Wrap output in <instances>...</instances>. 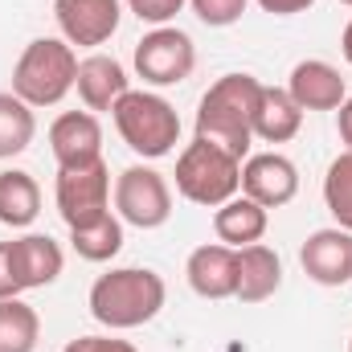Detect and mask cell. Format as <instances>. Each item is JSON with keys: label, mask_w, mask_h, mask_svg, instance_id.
I'll list each match as a JSON object with an SVG mask.
<instances>
[{"label": "cell", "mask_w": 352, "mask_h": 352, "mask_svg": "<svg viewBox=\"0 0 352 352\" xmlns=\"http://www.w3.org/2000/svg\"><path fill=\"white\" fill-rule=\"evenodd\" d=\"M263 82L254 74H221L201 94L197 107V140L217 144L221 152L246 160L254 144V111H258Z\"/></svg>", "instance_id": "cell-1"}, {"label": "cell", "mask_w": 352, "mask_h": 352, "mask_svg": "<svg viewBox=\"0 0 352 352\" xmlns=\"http://www.w3.org/2000/svg\"><path fill=\"white\" fill-rule=\"evenodd\" d=\"M164 299H168V287L156 270L119 266V270H107L94 278L90 316L111 332H131V328H144L148 320H156Z\"/></svg>", "instance_id": "cell-2"}, {"label": "cell", "mask_w": 352, "mask_h": 352, "mask_svg": "<svg viewBox=\"0 0 352 352\" xmlns=\"http://www.w3.org/2000/svg\"><path fill=\"white\" fill-rule=\"evenodd\" d=\"M78 82V54L66 37H37L21 50L12 66V94L21 102L37 107H58Z\"/></svg>", "instance_id": "cell-3"}, {"label": "cell", "mask_w": 352, "mask_h": 352, "mask_svg": "<svg viewBox=\"0 0 352 352\" xmlns=\"http://www.w3.org/2000/svg\"><path fill=\"white\" fill-rule=\"evenodd\" d=\"M111 115H115V131L123 135V144L144 160H160L180 144V115L156 90H127Z\"/></svg>", "instance_id": "cell-4"}, {"label": "cell", "mask_w": 352, "mask_h": 352, "mask_svg": "<svg viewBox=\"0 0 352 352\" xmlns=\"http://www.w3.org/2000/svg\"><path fill=\"white\" fill-rule=\"evenodd\" d=\"M173 176H176V192L192 205H205V209H217V205H226L230 197L242 192V160L221 152L209 140H192L180 152Z\"/></svg>", "instance_id": "cell-5"}, {"label": "cell", "mask_w": 352, "mask_h": 352, "mask_svg": "<svg viewBox=\"0 0 352 352\" xmlns=\"http://www.w3.org/2000/svg\"><path fill=\"white\" fill-rule=\"evenodd\" d=\"M115 209L119 221L135 226V230H160L173 217V188L164 173L148 168V164H131L115 176Z\"/></svg>", "instance_id": "cell-6"}, {"label": "cell", "mask_w": 352, "mask_h": 352, "mask_svg": "<svg viewBox=\"0 0 352 352\" xmlns=\"http://www.w3.org/2000/svg\"><path fill=\"white\" fill-rule=\"evenodd\" d=\"M135 74L148 82V87H176L192 74L197 66V45L184 29L176 25H156L152 33L140 37L135 45Z\"/></svg>", "instance_id": "cell-7"}, {"label": "cell", "mask_w": 352, "mask_h": 352, "mask_svg": "<svg viewBox=\"0 0 352 352\" xmlns=\"http://www.w3.org/2000/svg\"><path fill=\"white\" fill-rule=\"evenodd\" d=\"M58 213L70 230H87L111 213V168L98 160L87 168H58L54 184Z\"/></svg>", "instance_id": "cell-8"}, {"label": "cell", "mask_w": 352, "mask_h": 352, "mask_svg": "<svg viewBox=\"0 0 352 352\" xmlns=\"http://www.w3.org/2000/svg\"><path fill=\"white\" fill-rule=\"evenodd\" d=\"M54 16L70 45L94 50L115 37L123 21V4L119 0H54Z\"/></svg>", "instance_id": "cell-9"}, {"label": "cell", "mask_w": 352, "mask_h": 352, "mask_svg": "<svg viewBox=\"0 0 352 352\" xmlns=\"http://www.w3.org/2000/svg\"><path fill=\"white\" fill-rule=\"evenodd\" d=\"M50 152L58 168H87L102 160V123L94 111H66L50 127Z\"/></svg>", "instance_id": "cell-10"}, {"label": "cell", "mask_w": 352, "mask_h": 352, "mask_svg": "<svg viewBox=\"0 0 352 352\" xmlns=\"http://www.w3.org/2000/svg\"><path fill=\"white\" fill-rule=\"evenodd\" d=\"M299 263H303V274L311 283L344 287V283H352V234L340 226L307 234V242L299 246Z\"/></svg>", "instance_id": "cell-11"}, {"label": "cell", "mask_w": 352, "mask_h": 352, "mask_svg": "<svg viewBox=\"0 0 352 352\" xmlns=\"http://www.w3.org/2000/svg\"><path fill=\"white\" fill-rule=\"evenodd\" d=\"M242 192L250 201H258L263 209H278V205L295 201V192H299V168L283 152L246 156L242 160Z\"/></svg>", "instance_id": "cell-12"}, {"label": "cell", "mask_w": 352, "mask_h": 352, "mask_svg": "<svg viewBox=\"0 0 352 352\" xmlns=\"http://www.w3.org/2000/svg\"><path fill=\"white\" fill-rule=\"evenodd\" d=\"M188 274V287L201 295V299H234L238 291V250L234 246H197L184 263Z\"/></svg>", "instance_id": "cell-13"}, {"label": "cell", "mask_w": 352, "mask_h": 352, "mask_svg": "<svg viewBox=\"0 0 352 352\" xmlns=\"http://www.w3.org/2000/svg\"><path fill=\"white\" fill-rule=\"evenodd\" d=\"M287 94L299 102V111H336L349 98L340 70L332 62H320V58H307V62H299L291 70Z\"/></svg>", "instance_id": "cell-14"}, {"label": "cell", "mask_w": 352, "mask_h": 352, "mask_svg": "<svg viewBox=\"0 0 352 352\" xmlns=\"http://www.w3.org/2000/svg\"><path fill=\"white\" fill-rule=\"evenodd\" d=\"M74 90L87 102V111H115V102L131 90V78H127L123 62H115L111 54H90L78 62Z\"/></svg>", "instance_id": "cell-15"}, {"label": "cell", "mask_w": 352, "mask_h": 352, "mask_svg": "<svg viewBox=\"0 0 352 352\" xmlns=\"http://www.w3.org/2000/svg\"><path fill=\"white\" fill-rule=\"evenodd\" d=\"M266 226H270V209H263L258 201H250L246 192L230 197V201L217 205V213H213V234H217V242H221V246H234V250L263 242Z\"/></svg>", "instance_id": "cell-16"}, {"label": "cell", "mask_w": 352, "mask_h": 352, "mask_svg": "<svg viewBox=\"0 0 352 352\" xmlns=\"http://www.w3.org/2000/svg\"><path fill=\"white\" fill-rule=\"evenodd\" d=\"M278 287H283V258L270 246H263V242L242 246L238 250V291H234V299L266 303Z\"/></svg>", "instance_id": "cell-17"}, {"label": "cell", "mask_w": 352, "mask_h": 352, "mask_svg": "<svg viewBox=\"0 0 352 352\" xmlns=\"http://www.w3.org/2000/svg\"><path fill=\"white\" fill-rule=\"evenodd\" d=\"M12 250H16V270H21L25 291H37V287L58 283V274H62V266H66L62 246H58L50 234H25V238H12Z\"/></svg>", "instance_id": "cell-18"}, {"label": "cell", "mask_w": 352, "mask_h": 352, "mask_svg": "<svg viewBox=\"0 0 352 352\" xmlns=\"http://www.w3.org/2000/svg\"><path fill=\"white\" fill-rule=\"evenodd\" d=\"M299 127H303V111H299V102L287 94V87H263L258 111H254V140L287 144V140L299 135Z\"/></svg>", "instance_id": "cell-19"}, {"label": "cell", "mask_w": 352, "mask_h": 352, "mask_svg": "<svg viewBox=\"0 0 352 352\" xmlns=\"http://www.w3.org/2000/svg\"><path fill=\"white\" fill-rule=\"evenodd\" d=\"M41 213V188L33 173L25 168H4L0 173V226L8 230H29Z\"/></svg>", "instance_id": "cell-20"}, {"label": "cell", "mask_w": 352, "mask_h": 352, "mask_svg": "<svg viewBox=\"0 0 352 352\" xmlns=\"http://www.w3.org/2000/svg\"><path fill=\"white\" fill-rule=\"evenodd\" d=\"M37 135V119H33V107L21 102L12 90H0V160H12L21 156Z\"/></svg>", "instance_id": "cell-21"}, {"label": "cell", "mask_w": 352, "mask_h": 352, "mask_svg": "<svg viewBox=\"0 0 352 352\" xmlns=\"http://www.w3.org/2000/svg\"><path fill=\"white\" fill-rule=\"evenodd\" d=\"M41 340V316L25 299H0V352H33Z\"/></svg>", "instance_id": "cell-22"}, {"label": "cell", "mask_w": 352, "mask_h": 352, "mask_svg": "<svg viewBox=\"0 0 352 352\" xmlns=\"http://www.w3.org/2000/svg\"><path fill=\"white\" fill-rule=\"evenodd\" d=\"M70 246L87 263H111L123 250V221L115 213H107L102 221H94L87 230H70Z\"/></svg>", "instance_id": "cell-23"}, {"label": "cell", "mask_w": 352, "mask_h": 352, "mask_svg": "<svg viewBox=\"0 0 352 352\" xmlns=\"http://www.w3.org/2000/svg\"><path fill=\"white\" fill-rule=\"evenodd\" d=\"M324 205H328V213L336 217V226L352 234V152L349 148L328 164V176H324Z\"/></svg>", "instance_id": "cell-24"}, {"label": "cell", "mask_w": 352, "mask_h": 352, "mask_svg": "<svg viewBox=\"0 0 352 352\" xmlns=\"http://www.w3.org/2000/svg\"><path fill=\"white\" fill-rule=\"evenodd\" d=\"M188 4H192V12H197L201 25H209V29H230V25L242 21V12H246L250 0H188Z\"/></svg>", "instance_id": "cell-25"}, {"label": "cell", "mask_w": 352, "mask_h": 352, "mask_svg": "<svg viewBox=\"0 0 352 352\" xmlns=\"http://www.w3.org/2000/svg\"><path fill=\"white\" fill-rule=\"evenodd\" d=\"M184 4H188V0H127V8H131L144 25H168Z\"/></svg>", "instance_id": "cell-26"}, {"label": "cell", "mask_w": 352, "mask_h": 352, "mask_svg": "<svg viewBox=\"0 0 352 352\" xmlns=\"http://www.w3.org/2000/svg\"><path fill=\"white\" fill-rule=\"evenodd\" d=\"M25 283H21V270H16V250L12 242H0V299H21Z\"/></svg>", "instance_id": "cell-27"}, {"label": "cell", "mask_w": 352, "mask_h": 352, "mask_svg": "<svg viewBox=\"0 0 352 352\" xmlns=\"http://www.w3.org/2000/svg\"><path fill=\"white\" fill-rule=\"evenodd\" d=\"M62 352H140V349L131 340H119V336H78Z\"/></svg>", "instance_id": "cell-28"}, {"label": "cell", "mask_w": 352, "mask_h": 352, "mask_svg": "<svg viewBox=\"0 0 352 352\" xmlns=\"http://www.w3.org/2000/svg\"><path fill=\"white\" fill-rule=\"evenodd\" d=\"M316 0H258V8L270 16H295V12H307Z\"/></svg>", "instance_id": "cell-29"}, {"label": "cell", "mask_w": 352, "mask_h": 352, "mask_svg": "<svg viewBox=\"0 0 352 352\" xmlns=\"http://www.w3.org/2000/svg\"><path fill=\"white\" fill-rule=\"evenodd\" d=\"M336 131H340L344 148L352 152V98H344V102L336 107Z\"/></svg>", "instance_id": "cell-30"}, {"label": "cell", "mask_w": 352, "mask_h": 352, "mask_svg": "<svg viewBox=\"0 0 352 352\" xmlns=\"http://www.w3.org/2000/svg\"><path fill=\"white\" fill-rule=\"evenodd\" d=\"M340 54H344V62L352 66V21L344 25V37H340Z\"/></svg>", "instance_id": "cell-31"}, {"label": "cell", "mask_w": 352, "mask_h": 352, "mask_svg": "<svg viewBox=\"0 0 352 352\" xmlns=\"http://www.w3.org/2000/svg\"><path fill=\"white\" fill-rule=\"evenodd\" d=\"M340 4H349V8H352V0H340Z\"/></svg>", "instance_id": "cell-32"}, {"label": "cell", "mask_w": 352, "mask_h": 352, "mask_svg": "<svg viewBox=\"0 0 352 352\" xmlns=\"http://www.w3.org/2000/svg\"><path fill=\"white\" fill-rule=\"evenodd\" d=\"M349 352H352V340H349Z\"/></svg>", "instance_id": "cell-33"}]
</instances>
